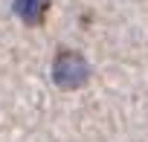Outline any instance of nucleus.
<instances>
[{
	"instance_id": "1",
	"label": "nucleus",
	"mask_w": 148,
	"mask_h": 142,
	"mask_svg": "<svg viewBox=\"0 0 148 142\" xmlns=\"http://www.w3.org/2000/svg\"><path fill=\"white\" fill-rule=\"evenodd\" d=\"M52 81L61 90H79L90 81V64L82 52L61 46L52 61Z\"/></svg>"
},
{
	"instance_id": "2",
	"label": "nucleus",
	"mask_w": 148,
	"mask_h": 142,
	"mask_svg": "<svg viewBox=\"0 0 148 142\" xmlns=\"http://www.w3.org/2000/svg\"><path fill=\"white\" fill-rule=\"evenodd\" d=\"M15 15L26 26H44L49 15V0H15Z\"/></svg>"
}]
</instances>
